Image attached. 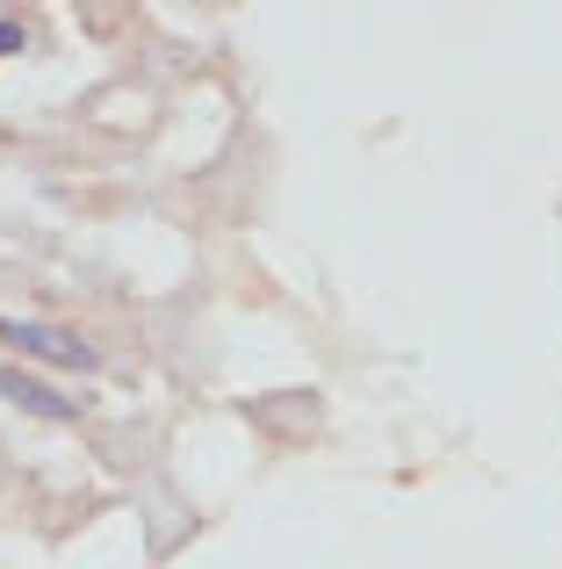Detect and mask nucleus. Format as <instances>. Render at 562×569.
<instances>
[{
  "label": "nucleus",
  "mask_w": 562,
  "mask_h": 569,
  "mask_svg": "<svg viewBox=\"0 0 562 569\" xmlns=\"http://www.w3.org/2000/svg\"><path fill=\"white\" fill-rule=\"evenodd\" d=\"M0 397H14L22 411H37V418H72V411H80L72 397H58V389H43V382H22L14 368H0Z\"/></svg>",
  "instance_id": "f257e3e1"
}]
</instances>
